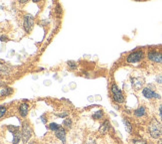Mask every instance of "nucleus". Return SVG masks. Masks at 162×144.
<instances>
[{"label":"nucleus","instance_id":"15","mask_svg":"<svg viewBox=\"0 0 162 144\" xmlns=\"http://www.w3.org/2000/svg\"><path fill=\"white\" fill-rule=\"evenodd\" d=\"M67 66H68V68L70 70H76L78 68V64L76 62H74V61H68L67 62Z\"/></svg>","mask_w":162,"mask_h":144},{"label":"nucleus","instance_id":"1","mask_svg":"<svg viewBox=\"0 0 162 144\" xmlns=\"http://www.w3.org/2000/svg\"><path fill=\"white\" fill-rule=\"evenodd\" d=\"M148 132H149L150 136L154 139L160 138L162 136V125L156 119L153 118L151 122L148 125Z\"/></svg>","mask_w":162,"mask_h":144},{"label":"nucleus","instance_id":"22","mask_svg":"<svg viewBox=\"0 0 162 144\" xmlns=\"http://www.w3.org/2000/svg\"><path fill=\"white\" fill-rule=\"evenodd\" d=\"M132 144H147L146 143V141L144 140H141V139H134V140H132Z\"/></svg>","mask_w":162,"mask_h":144},{"label":"nucleus","instance_id":"24","mask_svg":"<svg viewBox=\"0 0 162 144\" xmlns=\"http://www.w3.org/2000/svg\"><path fill=\"white\" fill-rule=\"evenodd\" d=\"M0 109H1V112H0V116L1 117H3L4 114L6 113V111H7V109H6V107H4L3 105H1V107H0Z\"/></svg>","mask_w":162,"mask_h":144},{"label":"nucleus","instance_id":"2","mask_svg":"<svg viewBox=\"0 0 162 144\" xmlns=\"http://www.w3.org/2000/svg\"><path fill=\"white\" fill-rule=\"evenodd\" d=\"M144 59V52L139 50V51H135L133 53L129 54L127 56V63L129 64H135V63H139L140 61H142Z\"/></svg>","mask_w":162,"mask_h":144},{"label":"nucleus","instance_id":"5","mask_svg":"<svg viewBox=\"0 0 162 144\" xmlns=\"http://www.w3.org/2000/svg\"><path fill=\"white\" fill-rule=\"evenodd\" d=\"M142 94L144 98H156V100H160L161 96L159 93H155L154 91V89H150L149 87H144V89H142Z\"/></svg>","mask_w":162,"mask_h":144},{"label":"nucleus","instance_id":"33","mask_svg":"<svg viewBox=\"0 0 162 144\" xmlns=\"http://www.w3.org/2000/svg\"><path fill=\"white\" fill-rule=\"evenodd\" d=\"M160 118H161V121H162V116H160Z\"/></svg>","mask_w":162,"mask_h":144},{"label":"nucleus","instance_id":"20","mask_svg":"<svg viewBox=\"0 0 162 144\" xmlns=\"http://www.w3.org/2000/svg\"><path fill=\"white\" fill-rule=\"evenodd\" d=\"M63 126L66 128H70L72 126V120L70 118H66L65 120H63Z\"/></svg>","mask_w":162,"mask_h":144},{"label":"nucleus","instance_id":"34","mask_svg":"<svg viewBox=\"0 0 162 144\" xmlns=\"http://www.w3.org/2000/svg\"><path fill=\"white\" fill-rule=\"evenodd\" d=\"M137 1H140V0H137Z\"/></svg>","mask_w":162,"mask_h":144},{"label":"nucleus","instance_id":"12","mask_svg":"<svg viewBox=\"0 0 162 144\" xmlns=\"http://www.w3.org/2000/svg\"><path fill=\"white\" fill-rule=\"evenodd\" d=\"M134 115L137 117H142L146 115V109L144 106H139L138 109L134 110Z\"/></svg>","mask_w":162,"mask_h":144},{"label":"nucleus","instance_id":"10","mask_svg":"<svg viewBox=\"0 0 162 144\" xmlns=\"http://www.w3.org/2000/svg\"><path fill=\"white\" fill-rule=\"evenodd\" d=\"M28 110H29V105L27 103H21L18 107V111H19L20 115L25 117V116L28 114Z\"/></svg>","mask_w":162,"mask_h":144},{"label":"nucleus","instance_id":"25","mask_svg":"<svg viewBox=\"0 0 162 144\" xmlns=\"http://www.w3.org/2000/svg\"><path fill=\"white\" fill-rule=\"evenodd\" d=\"M55 11H56V14H57L58 16H60V14L62 13V9H61V7H60L59 5L56 6V10Z\"/></svg>","mask_w":162,"mask_h":144},{"label":"nucleus","instance_id":"30","mask_svg":"<svg viewBox=\"0 0 162 144\" xmlns=\"http://www.w3.org/2000/svg\"><path fill=\"white\" fill-rule=\"evenodd\" d=\"M41 119H42V122H43V123H46V122H47L46 118H44V116H42V117H41Z\"/></svg>","mask_w":162,"mask_h":144},{"label":"nucleus","instance_id":"17","mask_svg":"<svg viewBox=\"0 0 162 144\" xmlns=\"http://www.w3.org/2000/svg\"><path fill=\"white\" fill-rule=\"evenodd\" d=\"M92 117L94 119H101L103 117V111L102 110H97V111L92 114Z\"/></svg>","mask_w":162,"mask_h":144},{"label":"nucleus","instance_id":"21","mask_svg":"<svg viewBox=\"0 0 162 144\" xmlns=\"http://www.w3.org/2000/svg\"><path fill=\"white\" fill-rule=\"evenodd\" d=\"M1 74L2 75H4V74H8V68H7V66L4 64L1 65Z\"/></svg>","mask_w":162,"mask_h":144},{"label":"nucleus","instance_id":"32","mask_svg":"<svg viewBox=\"0 0 162 144\" xmlns=\"http://www.w3.org/2000/svg\"><path fill=\"white\" fill-rule=\"evenodd\" d=\"M34 3H37V2H39V1H41V0H32Z\"/></svg>","mask_w":162,"mask_h":144},{"label":"nucleus","instance_id":"28","mask_svg":"<svg viewBox=\"0 0 162 144\" xmlns=\"http://www.w3.org/2000/svg\"><path fill=\"white\" fill-rule=\"evenodd\" d=\"M18 1H19L20 4H26L27 2L29 1V0H18Z\"/></svg>","mask_w":162,"mask_h":144},{"label":"nucleus","instance_id":"3","mask_svg":"<svg viewBox=\"0 0 162 144\" xmlns=\"http://www.w3.org/2000/svg\"><path fill=\"white\" fill-rule=\"evenodd\" d=\"M111 93H112V94H113V100H115L116 102H118V103L124 102V96H123L122 91H120V89L117 87V85H115V84L112 85Z\"/></svg>","mask_w":162,"mask_h":144},{"label":"nucleus","instance_id":"26","mask_svg":"<svg viewBox=\"0 0 162 144\" xmlns=\"http://www.w3.org/2000/svg\"><path fill=\"white\" fill-rule=\"evenodd\" d=\"M155 80H156V83L157 84H162V76L161 75H158L156 76V78H155Z\"/></svg>","mask_w":162,"mask_h":144},{"label":"nucleus","instance_id":"27","mask_svg":"<svg viewBox=\"0 0 162 144\" xmlns=\"http://www.w3.org/2000/svg\"><path fill=\"white\" fill-rule=\"evenodd\" d=\"M1 41L2 42H7V38H6L4 35H1Z\"/></svg>","mask_w":162,"mask_h":144},{"label":"nucleus","instance_id":"8","mask_svg":"<svg viewBox=\"0 0 162 144\" xmlns=\"http://www.w3.org/2000/svg\"><path fill=\"white\" fill-rule=\"evenodd\" d=\"M131 84L135 91H138V89H140L142 87V85L144 84V80L142 78H132Z\"/></svg>","mask_w":162,"mask_h":144},{"label":"nucleus","instance_id":"7","mask_svg":"<svg viewBox=\"0 0 162 144\" xmlns=\"http://www.w3.org/2000/svg\"><path fill=\"white\" fill-rule=\"evenodd\" d=\"M147 58L150 61L157 64H162V53L157 51H149L147 54Z\"/></svg>","mask_w":162,"mask_h":144},{"label":"nucleus","instance_id":"11","mask_svg":"<svg viewBox=\"0 0 162 144\" xmlns=\"http://www.w3.org/2000/svg\"><path fill=\"white\" fill-rule=\"evenodd\" d=\"M109 128H110L109 120L106 119V120H105L104 122H103L102 124L100 125V127H99V132H101L102 134H105L108 131V130H109Z\"/></svg>","mask_w":162,"mask_h":144},{"label":"nucleus","instance_id":"14","mask_svg":"<svg viewBox=\"0 0 162 144\" xmlns=\"http://www.w3.org/2000/svg\"><path fill=\"white\" fill-rule=\"evenodd\" d=\"M22 138V132L17 131L16 133H13V139H12V144H18L20 141V139Z\"/></svg>","mask_w":162,"mask_h":144},{"label":"nucleus","instance_id":"19","mask_svg":"<svg viewBox=\"0 0 162 144\" xmlns=\"http://www.w3.org/2000/svg\"><path fill=\"white\" fill-rule=\"evenodd\" d=\"M7 130L10 131L11 133H16L17 131H19V127L18 126H13V125H8L7 126Z\"/></svg>","mask_w":162,"mask_h":144},{"label":"nucleus","instance_id":"6","mask_svg":"<svg viewBox=\"0 0 162 144\" xmlns=\"http://www.w3.org/2000/svg\"><path fill=\"white\" fill-rule=\"evenodd\" d=\"M33 25H34V18L31 15H25L23 18V29L25 30V32H30Z\"/></svg>","mask_w":162,"mask_h":144},{"label":"nucleus","instance_id":"31","mask_svg":"<svg viewBox=\"0 0 162 144\" xmlns=\"http://www.w3.org/2000/svg\"><path fill=\"white\" fill-rule=\"evenodd\" d=\"M157 144H162V138H161V139H159L158 142H157Z\"/></svg>","mask_w":162,"mask_h":144},{"label":"nucleus","instance_id":"23","mask_svg":"<svg viewBox=\"0 0 162 144\" xmlns=\"http://www.w3.org/2000/svg\"><path fill=\"white\" fill-rule=\"evenodd\" d=\"M56 115L58 117H66V116L69 115V112L68 111H63L62 113H56Z\"/></svg>","mask_w":162,"mask_h":144},{"label":"nucleus","instance_id":"4","mask_svg":"<svg viewBox=\"0 0 162 144\" xmlns=\"http://www.w3.org/2000/svg\"><path fill=\"white\" fill-rule=\"evenodd\" d=\"M31 135H32V129H31L30 125L27 122H24L22 125V140H23V142L27 143Z\"/></svg>","mask_w":162,"mask_h":144},{"label":"nucleus","instance_id":"16","mask_svg":"<svg viewBox=\"0 0 162 144\" xmlns=\"http://www.w3.org/2000/svg\"><path fill=\"white\" fill-rule=\"evenodd\" d=\"M123 123H124V125H125L126 130H127L128 132H131V130H132V125H131V123L129 122V120H128L127 118H124V119H123Z\"/></svg>","mask_w":162,"mask_h":144},{"label":"nucleus","instance_id":"13","mask_svg":"<svg viewBox=\"0 0 162 144\" xmlns=\"http://www.w3.org/2000/svg\"><path fill=\"white\" fill-rule=\"evenodd\" d=\"M12 93H13V89H11V87H2L1 91H0V94H1V96H10Z\"/></svg>","mask_w":162,"mask_h":144},{"label":"nucleus","instance_id":"18","mask_svg":"<svg viewBox=\"0 0 162 144\" xmlns=\"http://www.w3.org/2000/svg\"><path fill=\"white\" fill-rule=\"evenodd\" d=\"M60 127H61V126H60L59 124H57V123H54V122L50 123V124L48 125V128L50 130H52V131H56V130H58Z\"/></svg>","mask_w":162,"mask_h":144},{"label":"nucleus","instance_id":"9","mask_svg":"<svg viewBox=\"0 0 162 144\" xmlns=\"http://www.w3.org/2000/svg\"><path fill=\"white\" fill-rule=\"evenodd\" d=\"M54 132H55V136L57 137L63 144H65V142H66V131H65L64 128L60 127L59 129L56 130V131H54Z\"/></svg>","mask_w":162,"mask_h":144},{"label":"nucleus","instance_id":"29","mask_svg":"<svg viewBox=\"0 0 162 144\" xmlns=\"http://www.w3.org/2000/svg\"><path fill=\"white\" fill-rule=\"evenodd\" d=\"M159 115L162 116V104L159 105Z\"/></svg>","mask_w":162,"mask_h":144}]
</instances>
